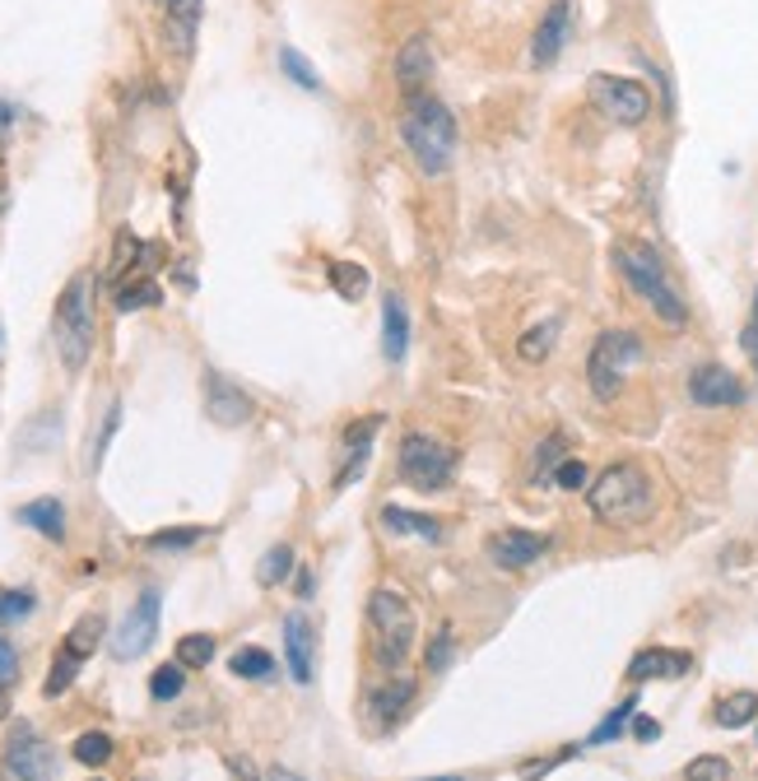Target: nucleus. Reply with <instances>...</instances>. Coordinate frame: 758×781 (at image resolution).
Returning a JSON list of instances; mask_svg holds the SVG:
<instances>
[{
    "label": "nucleus",
    "instance_id": "obj_1",
    "mask_svg": "<svg viewBox=\"0 0 758 781\" xmlns=\"http://www.w3.org/2000/svg\"><path fill=\"white\" fill-rule=\"evenodd\" d=\"M401 140L414 154L424 177H442L456 159V117L452 108L442 102L437 93H405V108H401Z\"/></svg>",
    "mask_w": 758,
    "mask_h": 781
},
{
    "label": "nucleus",
    "instance_id": "obj_2",
    "mask_svg": "<svg viewBox=\"0 0 758 781\" xmlns=\"http://www.w3.org/2000/svg\"><path fill=\"white\" fill-rule=\"evenodd\" d=\"M587 507L600 526L610 531H633L642 521H651L657 512V488H651V475L633 461H614L595 475V484L587 488Z\"/></svg>",
    "mask_w": 758,
    "mask_h": 781
},
{
    "label": "nucleus",
    "instance_id": "obj_3",
    "mask_svg": "<svg viewBox=\"0 0 758 781\" xmlns=\"http://www.w3.org/2000/svg\"><path fill=\"white\" fill-rule=\"evenodd\" d=\"M614 266L623 275V284L657 312V317L670 326V330H685L689 326V303L679 298V289L670 284L666 266H661V256L651 251L647 243H619L614 247Z\"/></svg>",
    "mask_w": 758,
    "mask_h": 781
},
{
    "label": "nucleus",
    "instance_id": "obj_4",
    "mask_svg": "<svg viewBox=\"0 0 758 781\" xmlns=\"http://www.w3.org/2000/svg\"><path fill=\"white\" fill-rule=\"evenodd\" d=\"M51 340H57L66 373H80L89 363L93 354V275L89 270L70 275V284L61 289L57 312H51Z\"/></svg>",
    "mask_w": 758,
    "mask_h": 781
},
{
    "label": "nucleus",
    "instance_id": "obj_5",
    "mask_svg": "<svg viewBox=\"0 0 758 781\" xmlns=\"http://www.w3.org/2000/svg\"><path fill=\"white\" fill-rule=\"evenodd\" d=\"M368 637H373V661L382 670H401L414 651V605L396 586H377L368 595Z\"/></svg>",
    "mask_w": 758,
    "mask_h": 781
},
{
    "label": "nucleus",
    "instance_id": "obj_6",
    "mask_svg": "<svg viewBox=\"0 0 758 781\" xmlns=\"http://www.w3.org/2000/svg\"><path fill=\"white\" fill-rule=\"evenodd\" d=\"M638 358H642V340L633 330L595 335V345L587 354V382L595 390V401H614L623 377H629V368H638Z\"/></svg>",
    "mask_w": 758,
    "mask_h": 781
},
{
    "label": "nucleus",
    "instance_id": "obj_7",
    "mask_svg": "<svg viewBox=\"0 0 758 781\" xmlns=\"http://www.w3.org/2000/svg\"><path fill=\"white\" fill-rule=\"evenodd\" d=\"M456 475V452L447 442H437L429 433H405L401 437V484L414 493H437L447 488Z\"/></svg>",
    "mask_w": 758,
    "mask_h": 781
},
{
    "label": "nucleus",
    "instance_id": "obj_8",
    "mask_svg": "<svg viewBox=\"0 0 758 781\" xmlns=\"http://www.w3.org/2000/svg\"><path fill=\"white\" fill-rule=\"evenodd\" d=\"M587 89H591V102L600 112H606L614 126H638V121H647V112H651V93H647V85L642 80H629V75H591L587 80Z\"/></svg>",
    "mask_w": 758,
    "mask_h": 781
},
{
    "label": "nucleus",
    "instance_id": "obj_9",
    "mask_svg": "<svg viewBox=\"0 0 758 781\" xmlns=\"http://www.w3.org/2000/svg\"><path fill=\"white\" fill-rule=\"evenodd\" d=\"M159 610H164V595L154 586H145L140 601L130 605V614L121 619L117 642H112V651L121 661H136V656H145V651L154 646V637H159Z\"/></svg>",
    "mask_w": 758,
    "mask_h": 781
},
{
    "label": "nucleus",
    "instance_id": "obj_10",
    "mask_svg": "<svg viewBox=\"0 0 758 781\" xmlns=\"http://www.w3.org/2000/svg\"><path fill=\"white\" fill-rule=\"evenodd\" d=\"M51 772V744L33 731L29 721H19L6 744V777L10 781H42Z\"/></svg>",
    "mask_w": 758,
    "mask_h": 781
},
{
    "label": "nucleus",
    "instance_id": "obj_11",
    "mask_svg": "<svg viewBox=\"0 0 758 781\" xmlns=\"http://www.w3.org/2000/svg\"><path fill=\"white\" fill-rule=\"evenodd\" d=\"M689 401L702 409H726V405H740L745 401V382L721 368V363H698L689 373Z\"/></svg>",
    "mask_w": 758,
    "mask_h": 781
},
{
    "label": "nucleus",
    "instance_id": "obj_12",
    "mask_svg": "<svg viewBox=\"0 0 758 781\" xmlns=\"http://www.w3.org/2000/svg\"><path fill=\"white\" fill-rule=\"evenodd\" d=\"M205 414L219 428H243L252 419V401L238 382H228L224 373H205Z\"/></svg>",
    "mask_w": 758,
    "mask_h": 781
},
{
    "label": "nucleus",
    "instance_id": "obj_13",
    "mask_svg": "<svg viewBox=\"0 0 758 781\" xmlns=\"http://www.w3.org/2000/svg\"><path fill=\"white\" fill-rule=\"evenodd\" d=\"M410 702H414V680L410 674H396V680H386V684L363 693V716L373 721V731H391V725L405 716Z\"/></svg>",
    "mask_w": 758,
    "mask_h": 781
},
{
    "label": "nucleus",
    "instance_id": "obj_14",
    "mask_svg": "<svg viewBox=\"0 0 758 781\" xmlns=\"http://www.w3.org/2000/svg\"><path fill=\"white\" fill-rule=\"evenodd\" d=\"M568 33H572V0H554L540 19L535 38H531V66H540V70L554 66L563 57V47H568Z\"/></svg>",
    "mask_w": 758,
    "mask_h": 781
},
{
    "label": "nucleus",
    "instance_id": "obj_15",
    "mask_svg": "<svg viewBox=\"0 0 758 781\" xmlns=\"http://www.w3.org/2000/svg\"><path fill=\"white\" fill-rule=\"evenodd\" d=\"M433 70H437V57H433V38L429 33H414L401 51H396V85L405 93H424L433 85Z\"/></svg>",
    "mask_w": 758,
    "mask_h": 781
},
{
    "label": "nucleus",
    "instance_id": "obj_16",
    "mask_svg": "<svg viewBox=\"0 0 758 781\" xmlns=\"http://www.w3.org/2000/svg\"><path fill=\"white\" fill-rule=\"evenodd\" d=\"M540 554H549V535H535V531H499L489 540V558L508 572L531 567Z\"/></svg>",
    "mask_w": 758,
    "mask_h": 781
},
{
    "label": "nucleus",
    "instance_id": "obj_17",
    "mask_svg": "<svg viewBox=\"0 0 758 781\" xmlns=\"http://www.w3.org/2000/svg\"><path fill=\"white\" fill-rule=\"evenodd\" d=\"M312 656H317V629L307 614H284V661L298 684H312Z\"/></svg>",
    "mask_w": 758,
    "mask_h": 781
},
{
    "label": "nucleus",
    "instance_id": "obj_18",
    "mask_svg": "<svg viewBox=\"0 0 758 781\" xmlns=\"http://www.w3.org/2000/svg\"><path fill=\"white\" fill-rule=\"evenodd\" d=\"M675 674H689V656L670 646H647L629 661V680L647 684V680H675Z\"/></svg>",
    "mask_w": 758,
    "mask_h": 781
},
{
    "label": "nucleus",
    "instance_id": "obj_19",
    "mask_svg": "<svg viewBox=\"0 0 758 781\" xmlns=\"http://www.w3.org/2000/svg\"><path fill=\"white\" fill-rule=\"evenodd\" d=\"M405 349H410V307L391 289L382 298V354H386V363H401Z\"/></svg>",
    "mask_w": 758,
    "mask_h": 781
},
{
    "label": "nucleus",
    "instance_id": "obj_20",
    "mask_svg": "<svg viewBox=\"0 0 758 781\" xmlns=\"http://www.w3.org/2000/svg\"><path fill=\"white\" fill-rule=\"evenodd\" d=\"M164 19H168V42L177 57H191L196 47V29H200V6L205 0H159Z\"/></svg>",
    "mask_w": 758,
    "mask_h": 781
},
{
    "label": "nucleus",
    "instance_id": "obj_21",
    "mask_svg": "<svg viewBox=\"0 0 758 781\" xmlns=\"http://www.w3.org/2000/svg\"><path fill=\"white\" fill-rule=\"evenodd\" d=\"M382 531L396 540H420V544H437L442 540V521L424 516V512H405V507H382Z\"/></svg>",
    "mask_w": 758,
    "mask_h": 781
},
{
    "label": "nucleus",
    "instance_id": "obj_22",
    "mask_svg": "<svg viewBox=\"0 0 758 781\" xmlns=\"http://www.w3.org/2000/svg\"><path fill=\"white\" fill-rule=\"evenodd\" d=\"M14 521L19 526H33V531H42L47 540H66V503L61 498H38V503H23L19 512H14Z\"/></svg>",
    "mask_w": 758,
    "mask_h": 781
},
{
    "label": "nucleus",
    "instance_id": "obj_23",
    "mask_svg": "<svg viewBox=\"0 0 758 781\" xmlns=\"http://www.w3.org/2000/svg\"><path fill=\"white\" fill-rule=\"evenodd\" d=\"M102 633H108V623H102V614H85V619H75V629L66 633V642H61V656H70V661H89L93 651H98V642H102Z\"/></svg>",
    "mask_w": 758,
    "mask_h": 781
},
{
    "label": "nucleus",
    "instance_id": "obj_24",
    "mask_svg": "<svg viewBox=\"0 0 758 781\" xmlns=\"http://www.w3.org/2000/svg\"><path fill=\"white\" fill-rule=\"evenodd\" d=\"M326 275H331V289L345 303H358L373 289V275H368V266H358V260H331Z\"/></svg>",
    "mask_w": 758,
    "mask_h": 781
},
{
    "label": "nucleus",
    "instance_id": "obj_25",
    "mask_svg": "<svg viewBox=\"0 0 758 781\" xmlns=\"http://www.w3.org/2000/svg\"><path fill=\"white\" fill-rule=\"evenodd\" d=\"M754 716H758V693H749V689L726 693L712 708V721L721 725V731H740V725H749Z\"/></svg>",
    "mask_w": 758,
    "mask_h": 781
},
{
    "label": "nucleus",
    "instance_id": "obj_26",
    "mask_svg": "<svg viewBox=\"0 0 758 781\" xmlns=\"http://www.w3.org/2000/svg\"><path fill=\"white\" fill-rule=\"evenodd\" d=\"M559 330H563V322L559 317H549V322H540V326H531L526 335L516 340V354H521V363H544L549 354H554V345H559Z\"/></svg>",
    "mask_w": 758,
    "mask_h": 781
},
{
    "label": "nucleus",
    "instance_id": "obj_27",
    "mask_svg": "<svg viewBox=\"0 0 758 781\" xmlns=\"http://www.w3.org/2000/svg\"><path fill=\"white\" fill-rule=\"evenodd\" d=\"M228 670L238 674V680H270V674H275V656H270V651H260V646H243V651H233Z\"/></svg>",
    "mask_w": 758,
    "mask_h": 781
},
{
    "label": "nucleus",
    "instance_id": "obj_28",
    "mask_svg": "<svg viewBox=\"0 0 758 781\" xmlns=\"http://www.w3.org/2000/svg\"><path fill=\"white\" fill-rule=\"evenodd\" d=\"M117 312H136V307H154V303H164V289L154 279H121V289H117Z\"/></svg>",
    "mask_w": 758,
    "mask_h": 781
},
{
    "label": "nucleus",
    "instance_id": "obj_29",
    "mask_svg": "<svg viewBox=\"0 0 758 781\" xmlns=\"http://www.w3.org/2000/svg\"><path fill=\"white\" fill-rule=\"evenodd\" d=\"M181 689H187V665H181V661H168V665H159L149 674L154 702H173V698H181Z\"/></svg>",
    "mask_w": 758,
    "mask_h": 781
},
{
    "label": "nucleus",
    "instance_id": "obj_30",
    "mask_svg": "<svg viewBox=\"0 0 758 781\" xmlns=\"http://www.w3.org/2000/svg\"><path fill=\"white\" fill-rule=\"evenodd\" d=\"M279 70L289 75V80H294L298 89H307V93H322V75L307 66L303 51H294V47H279Z\"/></svg>",
    "mask_w": 758,
    "mask_h": 781
},
{
    "label": "nucleus",
    "instance_id": "obj_31",
    "mask_svg": "<svg viewBox=\"0 0 758 781\" xmlns=\"http://www.w3.org/2000/svg\"><path fill=\"white\" fill-rule=\"evenodd\" d=\"M177 661L187 670H205L215 661V633H187L177 642Z\"/></svg>",
    "mask_w": 758,
    "mask_h": 781
},
{
    "label": "nucleus",
    "instance_id": "obj_32",
    "mask_svg": "<svg viewBox=\"0 0 758 781\" xmlns=\"http://www.w3.org/2000/svg\"><path fill=\"white\" fill-rule=\"evenodd\" d=\"M289 572H294V550H289V544H275V550H266V558H260L256 582L260 586H279Z\"/></svg>",
    "mask_w": 758,
    "mask_h": 781
},
{
    "label": "nucleus",
    "instance_id": "obj_33",
    "mask_svg": "<svg viewBox=\"0 0 758 781\" xmlns=\"http://www.w3.org/2000/svg\"><path fill=\"white\" fill-rule=\"evenodd\" d=\"M633 708H638V693H633V698H623L619 708H614V712H610V716L587 735V744H610V740H619V735H623V725L633 721Z\"/></svg>",
    "mask_w": 758,
    "mask_h": 781
},
{
    "label": "nucleus",
    "instance_id": "obj_34",
    "mask_svg": "<svg viewBox=\"0 0 758 781\" xmlns=\"http://www.w3.org/2000/svg\"><path fill=\"white\" fill-rule=\"evenodd\" d=\"M70 753H75V763H85V768H102L112 759V740L102 735V731H89V735H80L70 744Z\"/></svg>",
    "mask_w": 758,
    "mask_h": 781
},
{
    "label": "nucleus",
    "instance_id": "obj_35",
    "mask_svg": "<svg viewBox=\"0 0 758 781\" xmlns=\"http://www.w3.org/2000/svg\"><path fill=\"white\" fill-rule=\"evenodd\" d=\"M205 535H210L205 526H168V531H154L145 544L149 550H191V544L205 540Z\"/></svg>",
    "mask_w": 758,
    "mask_h": 781
},
{
    "label": "nucleus",
    "instance_id": "obj_36",
    "mask_svg": "<svg viewBox=\"0 0 758 781\" xmlns=\"http://www.w3.org/2000/svg\"><path fill=\"white\" fill-rule=\"evenodd\" d=\"M452 651H456V642H452V623H442L437 629V637L429 642V651H424V665L437 674V670H447L452 665Z\"/></svg>",
    "mask_w": 758,
    "mask_h": 781
},
{
    "label": "nucleus",
    "instance_id": "obj_37",
    "mask_svg": "<svg viewBox=\"0 0 758 781\" xmlns=\"http://www.w3.org/2000/svg\"><path fill=\"white\" fill-rule=\"evenodd\" d=\"M33 591H0V623H19L33 614Z\"/></svg>",
    "mask_w": 758,
    "mask_h": 781
},
{
    "label": "nucleus",
    "instance_id": "obj_38",
    "mask_svg": "<svg viewBox=\"0 0 758 781\" xmlns=\"http://www.w3.org/2000/svg\"><path fill=\"white\" fill-rule=\"evenodd\" d=\"M75 674H80V661H70V656H57V665L47 670V684H42V693H47V698H61V693L75 684Z\"/></svg>",
    "mask_w": 758,
    "mask_h": 781
},
{
    "label": "nucleus",
    "instance_id": "obj_39",
    "mask_svg": "<svg viewBox=\"0 0 758 781\" xmlns=\"http://www.w3.org/2000/svg\"><path fill=\"white\" fill-rule=\"evenodd\" d=\"M685 777H689V781H730V763L717 759V753H702V759H693V763L685 768Z\"/></svg>",
    "mask_w": 758,
    "mask_h": 781
},
{
    "label": "nucleus",
    "instance_id": "obj_40",
    "mask_svg": "<svg viewBox=\"0 0 758 781\" xmlns=\"http://www.w3.org/2000/svg\"><path fill=\"white\" fill-rule=\"evenodd\" d=\"M587 480H591L587 461H578V456H563V461H559V471H554V484H559V488L578 493V488H587Z\"/></svg>",
    "mask_w": 758,
    "mask_h": 781
},
{
    "label": "nucleus",
    "instance_id": "obj_41",
    "mask_svg": "<svg viewBox=\"0 0 758 781\" xmlns=\"http://www.w3.org/2000/svg\"><path fill=\"white\" fill-rule=\"evenodd\" d=\"M117 428H121V401L108 405V419H102V433H98V442H93V465L102 461V452H108V442L117 437Z\"/></svg>",
    "mask_w": 758,
    "mask_h": 781
},
{
    "label": "nucleus",
    "instance_id": "obj_42",
    "mask_svg": "<svg viewBox=\"0 0 758 781\" xmlns=\"http://www.w3.org/2000/svg\"><path fill=\"white\" fill-rule=\"evenodd\" d=\"M740 349L749 354V363L758 368V294H754V312H749V322H745V330H740Z\"/></svg>",
    "mask_w": 758,
    "mask_h": 781
},
{
    "label": "nucleus",
    "instance_id": "obj_43",
    "mask_svg": "<svg viewBox=\"0 0 758 781\" xmlns=\"http://www.w3.org/2000/svg\"><path fill=\"white\" fill-rule=\"evenodd\" d=\"M554 456H563V437H559V433H554V437H549L544 447H540V471H535V480H544V475H554V471H559Z\"/></svg>",
    "mask_w": 758,
    "mask_h": 781
},
{
    "label": "nucleus",
    "instance_id": "obj_44",
    "mask_svg": "<svg viewBox=\"0 0 758 781\" xmlns=\"http://www.w3.org/2000/svg\"><path fill=\"white\" fill-rule=\"evenodd\" d=\"M14 674H19V656H14V646H10L6 637H0V689H6V684L14 680Z\"/></svg>",
    "mask_w": 758,
    "mask_h": 781
},
{
    "label": "nucleus",
    "instance_id": "obj_45",
    "mask_svg": "<svg viewBox=\"0 0 758 781\" xmlns=\"http://www.w3.org/2000/svg\"><path fill=\"white\" fill-rule=\"evenodd\" d=\"M633 725H638V740H657V735H661V725L651 721V716H638Z\"/></svg>",
    "mask_w": 758,
    "mask_h": 781
},
{
    "label": "nucleus",
    "instance_id": "obj_46",
    "mask_svg": "<svg viewBox=\"0 0 758 781\" xmlns=\"http://www.w3.org/2000/svg\"><path fill=\"white\" fill-rule=\"evenodd\" d=\"M6 130H14V108H10V102H0V136H6Z\"/></svg>",
    "mask_w": 758,
    "mask_h": 781
},
{
    "label": "nucleus",
    "instance_id": "obj_47",
    "mask_svg": "<svg viewBox=\"0 0 758 781\" xmlns=\"http://www.w3.org/2000/svg\"><path fill=\"white\" fill-rule=\"evenodd\" d=\"M266 781H303V777H298V772H289V768H270V772H266Z\"/></svg>",
    "mask_w": 758,
    "mask_h": 781
},
{
    "label": "nucleus",
    "instance_id": "obj_48",
    "mask_svg": "<svg viewBox=\"0 0 758 781\" xmlns=\"http://www.w3.org/2000/svg\"><path fill=\"white\" fill-rule=\"evenodd\" d=\"M233 772H238V781H260V777H256L247 763H233Z\"/></svg>",
    "mask_w": 758,
    "mask_h": 781
},
{
    "label": "nucleus",
    "instance_id": "obj_49",
    "mask_svg": "<svg viewBox=\"0 0 758 781\" xmlns=\"http://www.w3.org/2000/svg\"><path fill=\"white\" fill-rule=\"evenodd\" d=\"M298 595H312V572H298Z\"/></svg>",
    "mask_w": 758,
    "mask_h": 781
},
{
    "label": "nucleus",
    "instance_id": "obj_50",
    "mask_svg": "<svg viewBox=\"0 0 758 781\" xmlns=\"http://www.w3.org/2000/svg\"><path fill=\"white\" fill-rule=\"evenodd\" d=\"M429 781H456V777H429Z\"/></svg>",
    "mask_w": 758,
    "mask_h": 781
},
{
    "label": "nucleus",
    "instance_id": "obj_51",
    "mask_svg": "<svg viewBox=\"0 0 758 781\" xmlns=\"http://www.w3.org/2000/svg\"><path fill=\"white\" fill-rule=\"evenodd\" d=\"M0 210H6V191H0Z\"/></svg>",
    "mask_w": 758,
    "mask_h": 781
}]
</instances>
